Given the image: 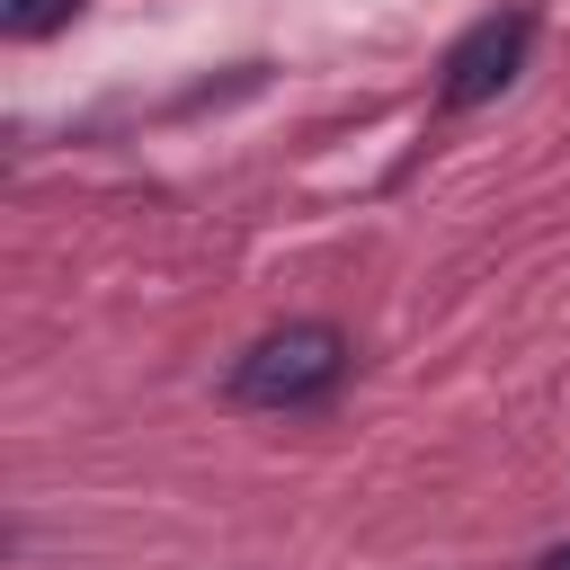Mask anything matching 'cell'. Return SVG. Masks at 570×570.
Masks as SVG:
<instances>
[{"label": "cell", "instance_id": "cell-3", "mask_svg": "<svg viewBox=\"0 0 570 570\" xmlns=\"http://www.w3.org/2000/svg\"><path fill=\"white\" fill-rule=\"evenodd\" d=\"M71 9H80V0H0V36H9V45H36V36L71 27Z\"/></svg>", "mask_w": 570, "mask_h": 570}, {"label": "cell", "instance_id": "cell-1", "mask_svg": "<svg viewBox=\"0 0 570 570\" xmlns=\"http://www.w3.org/2000/svg\"><path fill=\"white\" fill-rule=\"evenodd\" d=\"M338 383H347V338L330 321H285L232 365V401L240 410H312Z\"/></svg>", "mask_w": 570, "mask_h": 570}, {"label": "cell", "instance_id": "cell-2", "mask_svg": "<svg viewBox=\"0 0 570 570\" xmlns=\"http://www.w3.org/2000/svg\"><path fill=\"white\" fill-rule=\"evenodd\" d=\"M525 53H534V18H525V9H490V18H472V27L445 45L436 98H445V107H481V98H499V89L525 71Z\"/></svg>", "mask_w": 570, "mask_h": 570}, {"label": "cell", "instance_id": "cell-4", "mask_svg": "<svg viewBox=\"0 0 570 570\" xmlns=\"http://www.w3.org/2000/svg\"><path fill=\"white\" fill-rule=\"evenodd\" d=\"M534 570H570V543H552V552H543V561H534Z\"/></svg>", "mask_w": 570, "mask_h": 570}]
</instances>
